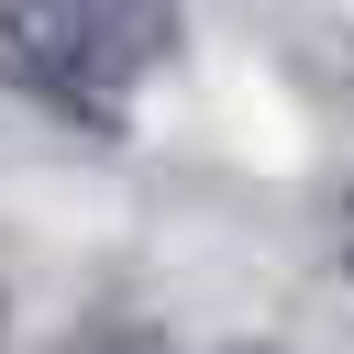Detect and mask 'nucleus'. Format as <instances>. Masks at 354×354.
Returning a JSON list of instances; mask_svg holds the SVG:
<instances>
[{
	"label": "nucleus",
	"instance_id": "nucleus-4",
	"mask_svg": "<svg viewBox=\"0 0 354 354\" xmlns=\"http://www.w3.org/2000/svg\"><path fill=\"white\" fill-rule=\"evenodd\" d=\"M0 343H11V299H0Z\"/></svg>",
	"mask_w": 354,
	"mask_h": 354
},
{
	"label": "nucleus",
	"instance_id": "nucleus-3",
	"mask_svg": "<svg viewBox=\"0 0 354 354\" xmlns=\"http://www.w3.org/2000/svg\"><path fill=\"white\" fill-rule=\"evenodd\" d=\"M210 354H288V343H210Z\"/></svg>",
	"mask_w": 354,
	"mask_h": 354
},
{
	"label": "nucleus",
	"instance_id": "nucleus-1",
	"mask_svg": "<svg viewBox=\"0 0 354 354\" xmlns=\"http://www.w3.org/2000/svg\"><path fill=\"white\" fill-rule=\"evenodd\" d=\"M66 354H144V332H133V321H111V332H77Z\"/></svg>",
	"mask_w": 354,
	"mask_h": 354
},
{
	"label": "nucleus",
	"instance_id": "nucleus-2",
	"mask_svg": "<svg viewBox=\"0 0 354 354\" xmlns=\"http://www.w3.org/2000/svg\"><path fill=\"white\" fill-rule=\"evenodd\" d=\"M332 232H343V277H354V199H332Z\"/></svg>",
	"mask_w": 354,
	"mask_h": 354
}]
</instances>
